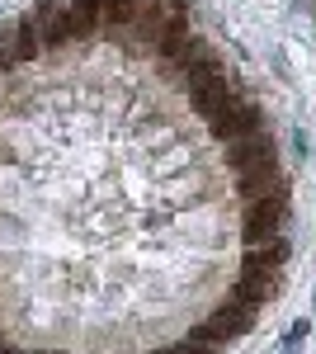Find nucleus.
Masks as SVG:
<instances>
[{
    "instance_id": "11",
    "label": "nucleus",
    "mask_w": 316,
    "mask_h": 354,
    "mask_svg": "<svg viewBox=\"0 0 316 354\" xmlns=\"http://www.w3.org/2000/svg\"><path fill=\"white\" fill-rule=\"evenodd\" d=\"M0 354H15V350H10V345H0Z\"/></svg>"
},
{
    "instance_id": "12",
    "label": "nucleus",
    "mask_w": 316,
    "mask_h": 354,
    "mask_svg": "<svg viewBox=\"0 0 316 354\" xmlns=\"http://www.w3.org/2000/svg\"><path fill=\"white\" fill-rule=\"evenodd\" d=\"M43 354H57V350H43Z\"/></svg>"
},
{
    "instance_id": "2",
    "label": "nucleus",
    "mask_w": 316,
    "mask_h": 354,
    "mask_svg": "<svg viewBox=\"0 0 316 354\" xmlns=\"http://www.w3.org/2000/svg\"><path fill=\"white\" fill-rule=\"evenodd\" d=\"M208 133L217 142H241V137L260 133V109H255V100H245V95H232L222 109L208 113Z\"/></svg>"
},
{
    "instance_id": "4",
    "label": "nucleus",
    "mask_w": 316,
    "mask_h": 354,
    "mask_svg": "<svg viewBox=\"0 0 316 354\" xmlns=\"http://www.w3.org/2000/svg\"><path fill=\"white\" fill-rule=\"evenodd\" d=\"M0 53L10 57V66H24V62H33V57L43 53V33H38V24L33 19H15V24L0 33Z\"/></svg>"
},
{
    "instance_id": "7",
    "label": "nucleus",
    "mask_w": 316,
    "mask_h": 354,
    "mask_svg": "<svg viewBox=\"0 0 316 354\" xmlns=\"http://www.w3.org/2000/svg\"><path fill=\"white\" fill-rule=\"evenodd\" d=\"M236 185L245 198H264V194H288V175L284 165H260V170H241Z\"/></svg>"
},
{
    "instance_id": "3",
    "label": "nucleus",
    "mask_w": 316,
    "mask_h": 354,
    "mask_svg": "<svg viewBox=\"0 0 316 354\" xmlns=\"http://www.w3.org/2000/svg\"><path fill=\"white\" fill-rule=\"evenodd\" d=\"M284 260H288V241H284V236H269V241H255L245 250L241 274H245V279H260L264 288L279 293V283H284Z\"/></svg>"
},
{
    "instance_id": "1",
    "label": "nucleus",
    "mask_w": 316,
    "mask_h": 354,
    "mask_svg": "<svg viewBox=\"0 0 316 354\" xmlns=\"http://www.w3.org/2000/svg\"><path fill=\"white\" fill-rule=\"evenodd\" d=\"M288 222V194H264V198H245V218H241V241L255 245L279 236Z\"/></svg>"
},
{
    "instance_id": "10",
    "label": "nucleus",
    "mask_w": 316,
    "mask_h": 354,
    "mask_svg": "<svg viewBox=\"0 0 316 354\" xmlns=\"http://www.w3.org/2000/svg\"><path fill=\"white\" fill-rule=\"evenodd\" d=\"M137 19V0H100V28L104 33H128Z\"/></svg>"
},
{
    "instance_id": "6",
    "label": "nucleus",
    "mask_w": 316,
    "mask_h": 354,
    "mask_svg": "<svg viewBox=\"0 0 316 354\" xmlns=\"http://www.w3.org/2000/svg\"><path fill=\"white\" fill-rule=\"evenodd\" d=\"M222 340H236V335H250V326H255V312L245 307L241 298H232V302H222L217 312H212V322H208Z\"/></svg>"
},
{
    "instance_id": "9",
    "label": "nucleus",
    "mask_w": 316,
    "mask_h": 354,
    "mask_svg": "<svg viewBox=\"0 0 316 354\" xmlns=\"http://www.w3.org/2000/svg\"><path fill=\"white\" fill-rule=\"evenodd\" d=\"M66 28L71 43H85L100 33V0H66Z\"/></svg>"
},
{
    "instance_id": "8",
    "label": "nucleus",
    "mask_w": 316,
    "mask_h": 354,
    "mask_svg": "<svg viewBox=\"0 0 316 354\" xmlns=\"http://www.w3.org/2000/svg\"><path fill=\"white\" fill-rule=\"evenodd\" d=\"M189 95H194V109L208 118L212 109H222V104H227L232 95H241V90H236V81H232V71H217L212 81H203L198 90H189Z\"/></svg>"
},
{
    "instance_id": "5",
    "label": "nucleus",
    "mask_w": 316,
    "mask_h": 354,
    "mask_svg": "<svg viewBox=\"0 0 316 354\" xmlns=\"http://www.w3.org/2000/svg\"><path fill=\"white\" fill-rule=\"evenodd\" d=\"M227 165L232 170H260V165H279V151H274V142L260 133H250V137H241V142H232V151H227Z\"/></svg>"
}]
</instances>
